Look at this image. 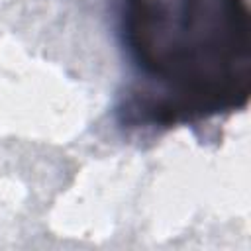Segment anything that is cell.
<instances>
[{"instance_id":"obj_1","label":"cell","mask_w":251,"mask_h":251,"mask_svg":"<svg viewBox=\"0 0 251 251\" xmlns=\"http://www.w3.org/2000/svg\"><path fill=\"white\" fill-rule=\"evenodd\" d=\"M120 41L131 80L114 114L126 129L198 124L249 102V0H122Z\"/></svg>"}]
</instances>
